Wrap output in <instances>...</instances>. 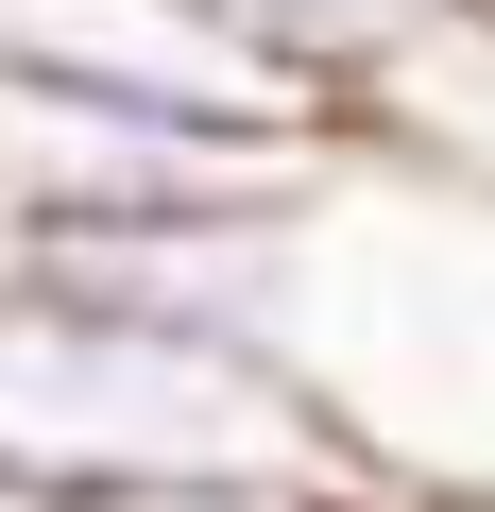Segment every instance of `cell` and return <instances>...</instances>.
Returning a JSON list of instances; mask_svg holds the SVG:
<instances>
[{
  "mask_svg": "<svg viewBox=\"0 0 495 512\" xmlns=\"http://www.w3.org/2000/svg\"><path fill=\"white\" fill-rule=\"evenodd\" d=\"M0 478L18 495H154V478H274V495H393L410 461L359 444V410L308 359L103 325L0 274Z\"/></svg>",
  "mask_w": 495,
  "mask_h": 512,
  "instance_id": "6da1fadb",
  "label": "cell"
},
{
  "mask_svg": "<svg viewBox=\"0 0 495 512\" xmlns=\"http://www.w3.org/2000/svg\"><path fill=\"white\" fill-rule=\"evenodd\" d=\"M359 137H239L0 52V222H325Z\"/></svg>",
  "mask_w": 495,
  "mask_h": 512,
  "instance_id": "7a4b0ae2",
  "label": "cell"
},
{
  "mask_svg": "<svg viewBox=\"0 0 495 512\" xmlns=\"http://www.w3.org/2000/svg\"><path fill=\"white\" fill-rule=\"evenodd\" d=\"M0 274L52 291V308H103V325L308 359V325H325V222H0Z\"/></svg>",
  "mask_w": 495,
  "mask_h": 512,
  "instance_id": "3957f363",
  "label": "cell"
},
{
  "mask_svg": "<svg viewBox=\"0 0 495 512\" xmlns=\"http://www.w3.org/2000/svg\"><path fill=\"white\" fill-rule=\"evenodd\" d=\"M0 52L86 69V86L171 103V120H239V137H359L308 69H274L239 18H205V0H0Z\"/></svg>",
  "mask_w": 495,
  "mask_h": 512,
  "instance_id": "277c9868",
  "label": "cell"
},
{
  "mask_svg": "<svg viewBox=\"0 0 495 512\" xmlns=\"http://www.w3.org/2000/svg\"><path fill=\"white\" fill-rule=\"evenodd\" d=\"M359 171H427V188L495 205V0H461V18L359 103Z\"/></svg>",
  "mask_w": 495,
  "mask_h": 512,
  "instance_id": "5b68a950",
  "label": "cell"
},
{
  "mask_svg": "<svg viewBox=\"0 0 495 512\" xmlns=\"http://www.w3.org/2000/svg\"><path fill=\"white\" fill-rule=\"evenodd\" d=\"M205 18H239V35L274 52V69H308V86L359 120V103H376V86H393L427 35L461 18V0H205Z\"/></svg>",
  "mask_w": 495,
  "mask_h": 512,
  "instance_id": "8992f818",
  "label": "cell"
}]
</instances>
